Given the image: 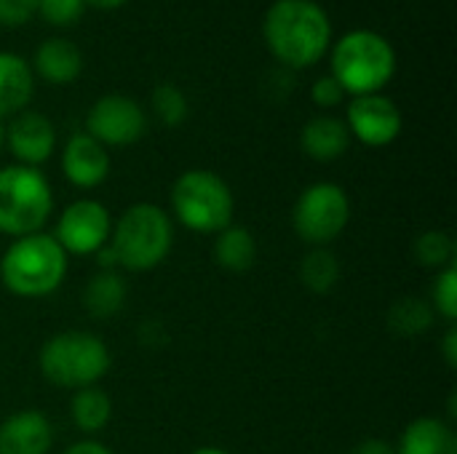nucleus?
<instances>
[{"mask_svg":"<svg viewBox=\"0 0 457 454\" xmlns=\"http://www.w3.org/2000/svg\"><path fill=\"white\" fill-rule=\"evenodd\" d=\"M270 54L287 67H313L332 43L329 13L313 0H276L262 21Z\"/></svg>","mask_w":457,"mask_h":454,"instance_id":"nucleus-1","label":"nucleus"},{"mask_svg":"<svg viewBox=\"0 0 457 454\" xmlns=\"http://www.w3.org/2000/svg\"><path fill=\"white\" fill-rule=\"evenodd\" d=\"M67 276V252L48 233H32L13 238L0 260L3 286L27 300L48 297L62 286Z\"/></svg>","mask_w":457,"mask_h":454,"instance_id":"nucleus-2","label":"nucleus"},{"mask_svg":"<svg viewBox=\"0 0 457 454\" xmlns=\"http://www.w3.org/2000/svg\"><path fill=\"white\" fill-rule=\"evenodd\" d=\"M396 75V51L375 29H351L332 45V78L345 94H380Z\"/></svg>","mask_w":457,"mask_h":454,"instance_id":"nucleus-3","label":"nucleus"},{"mask_svg":"<svg viewBox=\"0 0 457 454\" xmlns=\"http://www.w3.org/2000/svg\"><path fill=\"white\" fill-rule=\"evenodd\" d=\"M174 244L171 217L155 203L129 206L112 227L110 246L118 257V265L134 273L158 268Z\"/></svg>","mask_w":457,"mask_h":454,"instance_id":"nucleus-4","label":"nucleus"},{"mask_svg":"<svg viewBox=\"0 0 457 454\" xmlns=\"http://www.w3.org/2000/svg\"><path fill=\"white\" fill-rule=\"evenodd\" d=\"M40 372L56 388H91L110 369V351L91 332H62L43 343Z\"/></svg>","mask_w":457,"mask_h":454,"instance_id":"nucleus-5","label":"nucleus"},{"mask_svg":"<svg viewBox=\"0 0 457 454\" xmlns=\"http://www.w3.org/2000/svg\"><path fill=\"white\" fill-rule=\"evenodd\" d=\"M174 217L193 233L217 235L233 222L236 201L228 182L209 169H190L171 187Z\"/></svg>","mask_w":457,"mask_h":454,"instance_id":"nucleus-6","label":"nucleus"},{"mask_svg":"<svg viewBox=\"0 0 457 454\" xmlns=\"http://www.w3.org/2000/svg\"><path fill=\"white\" fill-rule=\"evenodd\" d=\"M54 211V193L48 179L32 166L0 169V233L24 238L40 233Z\"/></svg>","mask_w":457,"mask_h":454,"instance_id":"nucleus-7","label":"nucleus"},{"mask_svg":"<svg viewBox=\"0 0 457 454\" xmlns=\"http://www.w3.org/2000/svg\"><path fill=\"white\" fill-rule=\"evenodd\" d=\"M351 222V201L335 182H316L305 187L295 203V233L311 246L332 244Z\"/></svg>","mask_w":457,"mask_h":454,"instance_id":"nucleus-8","label":"nucleus"},{"mask_svg":"<svg viewBox=\"0 0 457 454\" xmlns=\"http://www.w3.org/2000/svg\"><path fill=\"white\" fill-rule=\"evenodd\" d=\"M147 131L145 110L123 94H107L94 102L86 115V134L94 136L99 144L110 147H129L142 139Z\"/></svg>","mask_w":457,"mask_h":454,"instance_id":"nucleus-9","label":"nucleus"},{"mask_svg":"<svg viewBox=\"0 0 457 454\" xmlns=\"http://www.w3.org/2000/svg\"><path fill=\"white\" fill-rule=\"evenodd\" d=\"M112 235V217L110 211L91 198H80L70 203L62 217L56 219L54 238L67 254H96Z\"/></svg>","mask_w":457,"mask_h":454,"instance_id":"nucleus-10","label":"nucleus"},{"mask_svg":"<svg viewBox=\"0 0 457 454\" xmlns=\"http://www.w3.org/2000/svg\"><path fill=\"white\" fill-rule=\"evenodd\" d=\"M348 131L370 147H386L402 134V110L383 94L353 96L348 104Z\"/></svg>","mask_w":457,"mask_h":454,"instance_id":"nucleus-11","label":"nucleus"},{"mask_svg":"<svg viewBox=\"0 0 457 454\" xmlns=\"http://www.w3.org/2000/svg\"><path fill=\"white\" fill-rule=\"evenodd\" d=\"M5 142H8L13 158H16L21 166L37 169L43 161L51 158L54 144H56V134H54L51 120H48L43 112L21 110V112L11 120V126H8V131H5Z\"/></svg>","mask_w":457,"mask_h":454,"instance_id":"nucleus-12","label":"nucleus"},{"mask_svg":"<svg viewBox=\"0 0 457 454\" xmlns=\"http://www.w3.org/2000/svg\"><path fill=\"white\" fill-rule=\"evenodd\" d=\"M62 171L64 179L80 190L99 187L110 174V153L86 131L72 134L62 153Z\"/></svg>","mask_w":457,"mask_h":454,"instance_id":"nucleus-13","label":"nucleus"},{"mask_svg":"<svg viewBox=\"0 0 457 454\" xmlns=\"http://www.w3.org/2000/svg\"><path fill=\"white\" fill-rule=\"evenodd\" d=\"M51 444V420L37 409H21L0 423V454H48Z\"/></svg>","mask_w":457,"mask_h":454,"instance_id":"nucleus-14","label":"nucleus"},{"mask_svg":"<svg viewBox=\"0 0 457 454\" xmlns=\"http://www.w3.org/2000/svg\"><path fill=\"white\" fill-rule=\"evenodd\" d=\"M300 147L308 158L329 163L345 155V150L351 147V131L345 120L332 118V115H319L303 126Z\"/></svg>","mask_w":457,"mask_h":454,"instance_id":"nucleus-15","label":"nucleus"},{"mask_svg":"<svg viewBox=\"0 0 457 454\" xmlns=\"http://www.w3.org/2000/svg\"><path fill=\"white\" fill-rule=\"evenodd\" d=\"M396 454H457V433L442 417H418L404 428Z\"/></svg>","mask_w":457,"mask_h":454,"instance_id":"nucleus-16","label":"nucleus"},{"mask_svg":"<svg viewBox=\"0 0 457 454\" xmlns=\"http://www.w3.org/2000/svg\"><path fill=\"white\" fill-rule=\"evenodd\" d=\"M35 70L43 80L54 86H64V83L78 80L83 70V54L75 43L64 37H48L35 51Z\"/></svg>","mask_w":457,"mask_h":454,"instance_id":"nucleus-17","label":"nucleus"},{"mask_svg":"<svg viewBox=\"0 0 457 454\" xmlns=\"http://www.w3.org/2000/svg\"><path fill=\"white\" fill-rule=\"evenodd\" d=\"M35 91V78L29 64L11 51H0V118L19 115Z\"/></svg>","mask_w":457,"mask_h":454,"instance_id":"nucleus-18","label":"nucleus"},{"mask_svg":"<svg viewBox=\"0 0 457 454\" xmlns=\"http://www.w3.org/2000/svg\"><path fill=\"white\" fill-rule=\"evenodd\" d=\"M129 297L126 281L115 270H102L94 278H88L83 289V308L94 318H112L123 310Z\"/></svg>","mask_w":457,"mask_h":454,"instance_id":"nucleus-19","label":"nucleus"},{"mask_svg":"<svg viewBox=\"0 0 457 454\" xmlns=\"http://www.w3.org/2000/svg\"><path fill=\"white\" fill-rule=\"evenodd\" d=\"M214 260L230 273H246L257 262V241L246 227H225L214 238Z\"/></svg>","mask_w":457,"mask_h":454,"instance_id":"nucleus-20","label":"nucleus"},{"mask_svg":"<svg viewBox=\"0 0 457 454\" xmlns=\"http://www.w3.org/2000/svg\"><path fill=\"white\" fill-rule=\"evenodd\" d=\"M70 417H72V423H75V428L80 433L94 436V433L107 428V423L112 417V401L96 385L80 388V391H75V396L70 401Z\"/></svg>","mask_w":457,"mask_h":454,"instance_id":"nucleus-21","label":"nucleus"},{"mask_svg":"<svg viewBox=\"0 0 457 454\" xmlns=\"http://www.w3.org/2000/svg\"><path fill=\"white\" fill-rule=\"evenodd\" d=\"M300 281L313 294H327L340 281V262L327 246H316L300 262Z\"/></svg>","mask_w":457,"mask_h":454,"instance_id":"nucleus-22","label":"nucleus"},{"mask_svg":"<svg viewBox=\"0 0 457 454\" xmlns=\"http://www.w3.org/2000/svg\"><path fill=\"white\" fill-rule=\"evenodd\" d=\"M388 324L402 337H418L431 329L434 324V308L426 300L418 297H402L388 310Z\"/></svg>","mask_w":457,"mask_h":454,"instance_id":"nucleus-23","label":"nucleus"},{"mask_svg":"<svg viewBox=\"0 0 457 454\" xmlns=\"http://www.w3.org/2000/svg\"><path fill=\"white\" fill-rule=\"evenodd\" d=\"M415 257L423 268L445 270L455 265V241L445 230H426L415 241Z\"/></svg>","mask_w":457,"mask_h":454,"instance_id":"nucleus-24","label":"nucleus"},{"mask_svg":"<svg viewBox=\"0 0 457 454\" xmlns=\"http://www.w3.org/2000/svg\"><path fill=\"white\" fill-rule=\"evenodd\" d=\"M153 110L163 126H179L187 120L190 104H187V96L182 88H177L171 83H161L153 91Z\"/></svg>","mask_w":457,"mask_h":454,"instance_id":"nucleus-25","label":"nucleus"},{"mask_svg":"<svg viewBox=\"0 0 457 454\" xmlns=\"http://www.w3.org/2000/svg\"><path fill=\"white\" fill-rule=\"evenodd\" d=\"M431 300H434V313H439L442 318H447L450 324H455L457 318V268L450 265L445 270H436V281L431 289Z\"/></svg>","mask_w":457,"mask_h":454,"instance_id":"nucleus-26","label":"nucleus"},{"mask_svg":"<svg viewBox=\"0 0 457 454\" xmlns=\"http://www.w3.org/2000/svg\"><path fill=\"white\" fill-rule=\"evenodd\" d=\"M83 8H86L83 0H37V13L54 27H67L78 21Z\"/></svg>","mask_w":457,"mask_h":454,"instance_id":"nucleus-27","label":"nucleus"},{"mask_svg":"<svg viewBox=\"0 0 457 454\" xmlns=\"http://www.w3.org/2000/svg\"><path fill=\"white\" fill-rule=\"evenodd\" d=\"M37 13V0H0V24L19 27Z\"/></svg>","mask_w":457,"mask_h":454,"instance_id":"nucleus-28","label":"nucleus"},{"mask_svg":"<svg viewBox=\"0 0 457 454\" xmlns=\"http://www.w3.org/2000/svg\"><path fill=\"white\" fill-rule=\"evenodd\" d=\"M311 94H313V102H316L319 107H337V104L345 99V91H343V86H340V83H337L332 75H324V78H319V80L313 83Z\"/></svg>","mask_w":457,"mask_h":454,"instance_id":"nucleus-29","label":"nucleus"},{"mask_svg":"<svg viewBox=\"0 0 457 454\" xmlns=\"http://www.w3.org/2000/svg\"><path fill=\"white\" fill-rule=\"evenodd\" d=\"M442 353H445V361H447V367H450V369H455L457 367V326L455 324H450V329H447V334H445V340H442Z\"/></svg>","mask_w":457,"mask_h":454,"instance_id":"nucleus-30","label":"nucleus"},{"mask_svg":"<svg viewBox=\"0 0 457 454\" xmlns=\"http://www.w3.org/2000/svg\"><path fill=\"white\" fill-rule=\"evenodd\" d=\"M351 454H396V447H391L383 439H364L359 447H353Z\"/></svg>","mask_w":457,"mask_h":454,"instance_id":"nucleus-31","label":"nucleus"},{"mask_svg":"<svg viewBox=\"0 0 457 454\" xmlns=\"http://www.w3.org/2000/svg\"><path fill=\"white\" fill-rule=\"evenodd\" d=\"M64 454H112L104 444H99V442H94V439H86V442H78V444H72V447H67Z\"/></svg>","mask_w":457,"mask_h":454,"instance_id":"nucleus-32","label":"nucleus"},{"mask_svg":"<svg viewBox=\"0 0 457 454\" xmlns=\"http://www.w3.org/2000/svg\"><path fill=\"white\" fill-rule=\"evenodd\" d=\"M96 262H99L102 270H115V268H118V257H115V252H112L110 244H104V246L96 252Z\"/></svg>","mask_w":457,"mask_h":454,"instance_id":"nucleus-33","label":"nucleus"},{"mask_svg":"<svg viewBox=\"0 0 457 454\" xmlns=\"http://www.w3.org/2000/svg\"><path fill=\"white\" fill-rule=\"evenodd\" d=\"M83 3L96 5V8H118V5H123L126 0H83Z\"/></svg>","mask_w":457,"mask_h":454,"instance_id":"nucleus-34","label":"nucleus"},{"mask_svg":"<svg viewBox=\"0 0 457 454\" xmlns=\"http://www.w3.org/2000/svg\"><path fill=\"white\" fill-rule=\"evenodd\" d=\"M193 454H230V452H225V450H220V447H201V450H195Z\"/></svg>","mask_w":457,"mask_h":454,"instance_id":"nucleus-35","label":"nucleus"},{"mask_svg":"<svg viewBox=\"0 0 457 454\" xmlns=\"http://www.w3.org/2000/svg\"><path fill=\"white\" fill-rule=\"evenodd\" d=\"M3 144H5V128H3V123H0V150H3Z\"/></svg>","mask_w":457,"mask_h":454,"instance_id":"nucleus-36","label":"nucleus"}]
</instances>
